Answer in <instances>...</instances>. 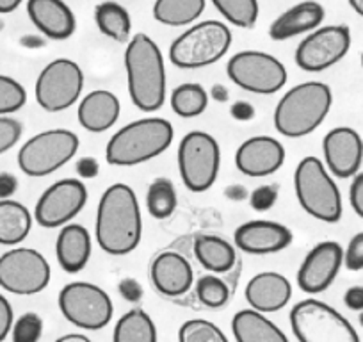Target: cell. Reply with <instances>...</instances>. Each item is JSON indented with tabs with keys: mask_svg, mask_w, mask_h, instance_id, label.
Wrapping results in <instances>:
<instances>
[{
	"mask_svg": "<svg viewBox=\"0 0 363 342\" xmlns=\"http://www.w3.org/2000/svg\"><path fill=\"white\" fill-rule=\"evenodd\" d=\"M96 243L106 253L121 257L139 246L143 219L138 197L127 184H113L102 194L95 223Z\"/></svg>",
	"mask_w": 363,
	"mask_h": 342,
	"instance_id": "1",
	"label": "cell"
},
{
	"mask_svg": "<svg viewBox=\"0 0 363 342\" xmlns=\"http://www.w3.org/2000/svg\"><path fill=\"white\" fill-rule=\"evenodd\" d=\"M128 95L143 113H155L166 102V66L159 45L148 34H134L125 50Z\"/></svg>",
	"mask_w": 363,
	"mask_h": 342,
	"instance_id": "2",
	"label": "cell"
},
{
	"mask_svg": "<svg viewBox=\"0 0 363 342\" xmlns=\"http://www.w3.org/2000/svg\"><path fill=\"white\" fill-rule=\"evenodd\" d=\"M333 104L330 86L319 80L303 82L285 93L274 109V127L285 138L308 136L326 120Z\"/></svg>",
	"mask_w": 363,
	"mask_h": 342,
	"instance_id": "3",
	"label": "cell"
},
{
	"mask_svg": "<svg viewBox=\"0 0 363 342\" xmlns=\"http://www.w3.org/2000/svg\"><path fill=\"white\" fill-rule=\"evenodd\" d=\"M173 136V125L164 118L132 121L109 139L106 159L113 166H138L166 152Z\"/></svg>",
	"mask_w": 363,
	"mask_h": 342,
	"instance_id": "4",
	"label": "cell"
},
{
	"mask_svg": "<svg viewBox=\"0 0 363 342\" xmlns=\"http://www.w3.org/2000/svg\"><path fill=\"white\" fill-rule=\"evenodd\" d=\"M294 189L306 214L324 223L342 218V197L324 164L317 157H305L294 173Z\"/></svg>",
	"mask_w": 363,
	"mask_h": 342,
	"instance_id": "5",
	"label": "cell"
},
{
	"mask_svg": "<svg viewBox=\"0 0 363 342\" xmlns=\"http://www.w3.org/2000/svg\"><path fill=\"white\" fill-rule=\"evenodd\" d=\"M232 47V33L218 20H207L189 27L169 47V61L177 68L198 70L225 57Z\"/></svg>",
	"mask_w": 363,
	"mask_h": 342,
	"instance_id": "6",
	"label": "cell"
},
{
	"mask_svg": "<svg viewBox=\"0 0 363 342\" xmlns=\"http://www.w3.org/2000/svg\"><path fill=\"white\" fill-rule=\"evenodd\" d=\"M291 328L299 342H358L354 326L326 303L303 299L291 310Z\"/></svg>",
	"mask_w": 363,
	"mask_h": 342,
	"instance_id": "7",
	"label": "cell"
},
{
	"mask_svg": "<svg viewBox=\"0 0 363 342\" xmlns=\"http://www.w3.org/2000/svg\"><path fill=\"white\" fill-rule=\"evenodd\" d=\"M178 170L184 186L193 193H205L218 180L221 150L218 141L203 131L182 138L178 145Z\"/></svg>",
	"mask_w": 363,
	"mask_h": 342,
	"instance_id": "8",
	"label": "cell"
},
{
	"mask_svg": "<svg viewBox=\"0 0 363 342\" xmlns=\"http://www.w3.org/2000/svg\"><path fill=\"white\" fill-rule=\"evenodd\" d=\"M79 150V136L66 128H52L33 136L18 152V166L26 175L47 177L73 159Z\"/></svg>",
	"mask_w": 363,
	"mask_h": 342,
	"instance_id": "9",
	"label": "cell"
},
{
	"mask_svg": "<svg viewBox=\"0 0 363 342\" xmlns=\"http://www.w3.org/2000/svg\"><path fill=\"white\" fill-rule=\"evenodd\" d=\"M62 316L80 330H102L111 323L114 307L102 287L89 282H72L59 292Z\"/></svg>",
	"mask_w": 363,
	"mask_h": 342,
	"instance_id": "10",
	"label": "cell"
},
{
	"mask_svg": "<svg viewBox=\"0 0 363 342\" xmlns=\"http://www.w3.org/2000/svg\"><path fill=\"white\" fill-rule=\"evenodd\" d=\"M226 73L239 88L257 95H272L287 82V70L281 61L258 50H244L232 55L226 65Z\"/></svg>",
	"mask_w": 363,
	"mask_h": 342,
	"instance_id": "11",
	"label": "cell"
},
{
	"mask_svg": "<svg viewBox=\"0 0 363 342\" xmlns=\"http://www.w3.org/2000/svg\"><path fill=\"white\" fill-rule=\"evenodd\" d=\"M84 88L82 68L72 59H54L36 80V102L48 113H61L79 102Z\"/></svg>",
	"mask_w": 363,
	"mask_h": 342,
	"instance_id": "12",
	"label": "cell"
},
{
	"mask_svg": "<svg viewBox=\"0 0 363 342\" xmlns=\"http://www.w3.org/2000/svg\"><path fill=\"white\" fill-rule=\"evenodd\" d=\"M50 264L33 248H13L0 257V287L11 294L33 296L50 284Z\"/></svg>",
	"mask_w": 363,
	"mask_h": 342,
	"instance_id": "13",
	"label": "cell"
},
{
	"mask_svg": "<svg viewBox=\"0 0 363 342\" xmlns=\"http://www.w3.org/2000/svg\"><path fill=\"white\" fill-rule=\"evenodd\" d=\"M351 47V31L347 26H324L308 33L298 45L296 65L310 73H319L337 65Z\"/></svg>",
	"mask_w": 363,
	"mask_h": 342,
	"instance_id": "14",
	"label": "cell"
},
{
	"mask_svg": "<svg viewBox=\"0 0 363 342\" xmlns=\"http://www.w3.org/2000/svg\"><path fill=\"white\" fill-rule=\"evenodd\" d=\"M86 202L87 189L80 180H59L40 197L34 207V219L43 228H59L72 221Z\"/></svg>",
	"mask_w": 363,
	"mask_h": 342,
	"instance_id": "15",
	"label": "cell"
},
{
	"mask_svg": "<svg viewBox=\"0 0 363 342\" xmlns=\"http://www.w3.org/2000/svg\"><path fill=\"white\" fill-rule=\"evenodd\" d=\"M344 264V250L335 241L313 246L298 271V287L306 294L324 292L337 278Z\"/></svg>",
	"mask_w": 363,
	"mask_h": 342,
	"instance_id": "16",
	"label": "cell"
},
{
	"mask_svg": "<svg viewBox=\"0 0 363 342\" xmlns=\"http://www.w3.org/2000/svg\"><path fill=\"white\" fill-rule=\"evenodd\" d=\"M323 152L328 170L338 179H349L362 166L363 141L354 128L337 127L324 136Z\"/></svg>",
	"mask_w": 363,
	"mask_h": 342,
	"instance_id": "17",
	"label": "cell"
},
{
	"mask_svg": "<svg viewBox=\"0 0 363 342\" xmlns=\"http://www.w3.org/2000/svg\"><path fill=\"white\" fill-rule=\"evenodd\" d=\"M285 162V148L278 139L255 136L237 148L235 166L247 177H267L277 173Z\"/></svg>",
	"mask_w": 363,
	"mask_h": 342,
	"instance_id": "18",
	"label": "cell"
},
{
	"mask_svg": "<svg viewBox=\"0 0 363 342\" xmlns=\"http://www.w3.org/2000/svg\"><path fill=\"white\" fill-rule=\"evenodd\" d=\"M233 243L244 253L271 255L285 250L292 243V232L281 223L255 219L235 230Z\"/></svg>",
	"mask_w": 363,
	"mask_h": 342,
	"instance_id": "19",
	"label": "cell"
},
{
	"mask_svg": "<svg viewBox=\"0 0 363 342\" xmlns=\"http://www.w3.org/2000/svg\"><path fill=\"white\" fill-rule=\"evenodd\" d=\"M27 15L48 40H68L77 29V20L65 0H27Z\"/></svg>",
	"mask_w": 363,
	"mask_h": 342,
	"instance_id": "20",
	"label": "cell"
},
{
	"mask_svg": "<svg viewBox=\"0 0 363 342\" xmlns=\"http://www.w3.org/2000/svg\"><path fill=\"white\" fill-rule=\"evenodd\" d=\"M152 282L160 294L178 298L193 287V267L189 260L177 251H164L152 263Z\"/></svg>",
	"mask_w": 363,
	"mask_h": 342,
	"instance_id": "21",
	"label": "cell"
},
{
	"mask_svg": "<svg viewBox=\"0 0 363 342\" xmlns=\"http://www.w3.org/2000/svg\"><path fill=\"white\" fill-rule=\"evenodd\" d=\"M246 302L258 312L271 314L284 309L292 298V285L284 275L277 271H264L247 282Z\"/></svg>",
	"mask_w": 363,
	"mask_h": 342,
	"instance_id": "22",
	"label": "cell"
},
{
	"mask_svg": "<svg viewBox=\"0 0 363 342\" xmlns=\"http://www.w3.org/2000/svg\"><path fill=\"white\" fill-rule=\"evenodd\" d=\"M324 16H326V11L323 4L315 0H305L281 13L269 27V36L274 41H285L299 34L312 33L317 27H320Z\"/></svg>",
	"mask_w": 363,
	"mask_h": 342,
	"instance_id": "23",
	"label": "cell"
},
{
	"mask_svg": "<svg viewBox=\"0 0 363 342\" xmlns=\"http://www.w3.org/2000/svg\"><path fill=\"white\" fill-rule=\"evenodd\" d=\"M121 113L120 100L107 89H96L82 99L77 118L87 132H106L118 121Z\"/></svg>",
	"mask_w": 363,
	"mask_h": 342,
	"instance_id": "24",
	"label": "cell"
},
{
	"mask_svg": "<svg viewBox=\"0 0 363 342\" xmlns=\"http://www.w3.org/2000/svg\"><path fill=\"white\" fill-rule=\"evenodd\" d=\"M55 255L62 271L75 275L86 267L91 257V236L82 225L66 223L57 236Z\"/></svg>",
	"mask_w": 363,
	"mask_h": 342,
	"instance_id": "25",
	"label": "cell"
},
{
	"mask_svg": "<svg viewBox=\"0 0 363 342\" xmlns=\"http://www.w3.org/2000/svg\"><path fill=\"white\" fill-rule=\"evenodd\" d=\"M232 331L239 342H287V335L255 309L239 310L232 319Z\"/></svg>",
	"mask_w": 363,
	"mask_h": 342,
	"instance_id": "26",
	"label": "cell"
},
{
	"mask_svg": "<svg viewBox=\"0 0 363 342\" xmlns=\"http://www.w3.org/2000/svg\"><path fill=\"white\" fill-rule=\"evenodd\" d=\"M194 257L211 273H228L237 263L235 248L218 236H198L194 239Z\"/></svg>",
	"mask_w": 363,
	"mask_h": 342,
	"instance_id": "27",
	"label": "cell"
},
{
	"mask_svg": "<svg viewBox=\"0 0 363 342\" xmlns=\"http://www.w3.org/2000/svg\"><path fill=\"white\" fill-rule=\"evenodd\" d=\"M33 226V216L29 209L20 202L0 200V244L15 246L27 239Z\"/></svg>",
	"mask_w": 363,
	"mask_h": 342,
	"instance_id": "28",
	"label": "cell"
},
{
	"mask_svg": "<svg viewBox=\"0 0 363 342\" xmlns=\"http://www.w3.org/2000/svg\"><path fill=\"white\" fill-rule=\"evenodd\" d=\"M205 6L207 0H155L153 18L167 27H184L196 22Z\"/></svg>",
	"mask_w": 363,
	"mask_h": 342,
	"instance_id": "29",
	"label": "cell"
},
{
	"mask_svg": "<svg viewBox=\"0 0 363 342\" xmlns=\"http://www.w3.org/2000/svg\"><path fill=\"white\" fill-rule=\"evenodd\" d=\"M95 22L100 33L118 43H127L130 38L132 20L127 9L118 2L106 0L95 8Z\"/></svg>",
	"mask_w": 363,
	"mask_h": 342,
	"instance_id": "30",
	"label": "cell"
},
{
	"mask_svg": "<svg viewBox=\"0 0 363 342\" xmlns=\"http://www.w3.org/2000/svg\"><path fill=\"white\" fill-rule=\"evenodd\" d=\"M114 342H153L157 341V328L152 317L143 309L128 310L114 326Z\"/></svg>",
	"mask_w": 363,
	"mask_h": 342,
	"instance_id": "31",
	"label": "cell"
},
{
	"mask_svg": "<svg viewBox=\"0 0 363 342\" xmlns=\"http://www.w3.org/2000/svg\"><path fill=\"white\" fill-rule=\"evenodd\" d=\"M208 106V93L201 84L187 82L180 84L178 88L171 93V109L174 114L182 118H194L200 116L207 111Z\"/></svg>",
	"mask_w": 363,
	"mask_h": 342,
	"instance_id": "32",
	"label": "cell"
},
{
	"mask_svg": "<svg viewBox=\"0 0 363 342\" xmlns=\"http://www.w3.org/2000/svg\"><path fill=\"white\" fill-rule=\"evenodd\" d=\"M178 204L177 189L167 179H157L150 184L146 193V207L155 219H166L174 212Z\"/></svg>",
	"mask_w": 363,
	"mask_h": 342,
	"instance_id": "33",
	"label": "cell"
},
{
	"mask_svg": "<svg viewBox=\"0 0 363 342\" xmlns=\"http://www.w3.org/2000/svg\"><path fill=\"white\" fill-rule=\"evenodd\" d=\"M225 20L240 29H253L258 20L257 0H211Z\"/></svg>",
	"mask_w": 363,
	"mask_h": 342,
	"instance_id": "34",
	"label": "cell"
},
{
	"mask_svg": "<svg viewBox=\"0 0 363 342\" xmlns=\"http://www.w3.org/2000/svg\"><path fill=\"white\" fill-rule=\"evenodd\" d=\"M196 296L201 305L208 307V309H219V307L226 305V302L230 299V289L226 282L216 273L203 275L196 282Z\"/></svg>",
	"mask_w": 363,
	"mask_h": 342,
	"instance_id": "35",
	"label": "cell"
},
{
	"mask_svg": "<svg viewBox=\"0 0 363 342\" xmlns=\"http://www.w3.org/2000/svg\"><path fill=\"white\" fill-rule=\"evenodd\" d=\"M178 338L182 342H226V335L219 326L205 319H191L180 326Z\"/></svg>",
	"mask_w": 363,
	"mask_h": 342,
	"instance_id": "36",
	"label": "cell"
},
{
	"mask_svg": "<svg viewBox=\"0 0 363 342\" xmlns=\"http://www.w3.org/2000/svg\"><path fill=\"white\" fill-rule=\"evenodd\" d=\"M27 102V92L18 80L0 75V116L16 113Z\"/></svg>",
	"mask_w": 363,
	"mask_h": 342,
	"instance_id": "37",
	"label": "cell"
},
{
	"mask_svg": "<svg viewBox=\"0 0 363 342\" xmlns=\"http://www.w3.org/2000/svg\"><path fill=\"white\" fill-rule=\"evenodd\" d=\"M13 341L15 342H36L41 338L43 333V321L38 314L27 312L22 317H18L11 328Z\"/></svg>",
	"mask_w": 363,
	"mask_h": 342,
	"instance_id": "38",
	"label": "cell"
},
{
	"mask_svg": "<svg viewBox=\"0 0 363 342\" xmlns=\"http://www.w3.org/2000/svg\"><path fill=\"white\" fill-rule=\"evenodd\" d=\"M22 138V123L15 118L0 116V155L11 150Z\"/></svg>",
	"mask_w": 363,
	"mask_h": 342,
	"instance_id": "39",
	"label": "cell"
},
{
	"mask_svg": "<svg viewBox=\"0 0 363 342\" xmlns=\"http://www.w3.org/2000/svg\"><path fill=\"white\" fill-rule=\"evenodd\" d=\"M278 200V186H260L250 194V205L258 212H265L272 209Z\"/></svg>",
	"mask_w": 363,
	"mask_h": 342,
	"instance_id": "40",
	"label": "cell"
},
{
	"mask_svg": "<svg viewBox=\"0 0 363 342\" xmlns=\"http://www.w3.org/2000/svg\"><path fill=\"white\" fill-rule=\"evenodd\" d=\"M344 264L349 271L363 270V232L356 233L344 251Z\"/></svg>",
	"mask_w": 363,
	"mask_h": 342,
	"instance_id": "41",
	"label": "cell"
},
{
	"mask_svg": "<svg viewBox=\"0 0 363 342\" xmlns=\"http://www.w3.org/2000/svg\"><path fill=\"white\" fill-rule=\"evenodd\" d=\"M349 202H351L352 211L363 221V173H356L352 179L351 187H349Z\"/></svg>",
	"mask_w": 363,
	"mask_h": 342,
	"instance_id": "42",
	"label": "cell"
},
{
	"mask_svg": "<svg viewBox=\"0 0 363 342\" xmlns=\"http://www.w3.org/2000/svg\"><path fill=\"white\" fill-rule=\"evenodd\" d=\"M13 328V307L8 298L0 294V342L6 341Z\"/></svg>",
	"mask_w": 363,
	"mask_h": 342,
	"instance_id": "43",
	"label": "cell"
},
{
	"mask_svg": "<svg viewBox=\"0 0 363 342\" xmlns=\"http://www.w3.org/2000/svg\"><path fill=\"white\" fill-rule=\"evenodd\" d=\"M118 289H120V294L130 303H138L143 298L141 284L138 280H134V278H123L120 282V285H118Z\"/></svg>",
	"mask_w": 363,
	"mask_h": 342,
	"instance_id": "44",
	"label": "cell"
},
{
	"mask_svg": "<svg viewBox=\"0 0 363 342\" xmlns=\"http://www.w3.org/2000/svg\"><path fill=\"white\" fill-rule=\"evenodd\" d=\"M77 173H79V177H82V179H95L96 175H99V162H96V159H93V157H82V159L77 160Z\"/></svg>",
	"mask_w": 363,
	"mask_h": 342,
	"instance_id": "45",
	"label": "cell"
},
{
	"mask_svg": "<svg viewBox=\"0 0 363 342\" xmlns=\"http://www.w3.org/2000/svg\"><path fill=\"white\" fill-rule=\"evenodd\" d=\"M18 189V179L13 173H0V200H8Z\"/></svg>",
	"mask_w": 363,
	"mask_h": 342,
	"instance_id": "46",
	"label": "cell"
},
{
	"mask_svg": "<svg viewBox=\"0 0 363 342\" xmlns=\"http://www.w3.org/2000/svg\"><path fill=\"white\" fill-rule=\"evenodd\" d=\"M345 307L351 310H363V287L362 285H356V287H351L345 291L344 294Z\"/></svg>",
	"mask_w": 363,
	"mask_h": 342,
	"instance_id": "47",
	"label": "cell"
},
{
	"mask_svg": "<svg viewBox=\"0 0 363 342\" xmlns=\"http://www.w3.org/2000/svg\"><path fill=\"white\" fill-rule=\"evenodd\" d=\"M230 114L239 121H250L255 116V107L250 102H235L230 107Z\"/></svg>",
	"mask_w": 363,
	"mask_h": 342,
	"instance_id": "48",
	"label": "cell"
},
{
	"mask_svg": "<svg viewBox=\"0 0 363 342\" xmlns=\"http://www.w3.org/2000/svg\"><path fill=\"white\" fill-rule=\"evenodd\" d=\"M247 189L244 186H228L225 189V197L228 198V200H232V202H242V200H246L247 198Z\"/></svg>",
	"mask_w": 363,
	"mask_h": 342,
	"instance_id": "49",
	"label": "cell"
},
{
	"mask_svg": "<svg viewBox=\"0 0 363 342\" xmlns=\"http://www.w3.org/2000/svg\"><path fill=\"white\" fill-rule=\"evenodd\" d=\"M228 89L223 86V84H216V86H212L211 89V99L214 100V102H226L228 100Z\"/></svg>",
	"mask_w": 363,
	"mask_h": 342,
	"instance_id": "50",
	"label": "cell"
},
{
	"mask_svg": "<svg viewBox=\"0 0 363 342\" xmlns=\"http://www.w3.org/2000/svg\"><path fill=\"white\" fill-rule=\"evenodd\" d=\"M23 0H0V15H8L13 13L15 9H18V6L22 4Z\"/></svg>",
	"mask_w": 363,
	"mask_h": 342,
	"instance_id": "51",
	"label": "cell"
},
{
	"mask_svg": "<svg viewBox=\"0 0 363 342\" xmlns=\"http://www.w3.org/2000/svg\"><path fill=\"white\" fill-rule=\"evenodd\" d=\"M59 341L61 342H87L89 338L82 333H68V335H65V337L59 338Z\"/></svg>",
	"mask_w": 363,
	"mask_h": 342,
	"instance_id": "52",
	"label": "cell"
},
{
	"mask_svg": "<svg viewBox=\"0 0 363 342\" xmlns=\"http://www.w3.org/2000/svg\"><path fill=\"white\" fill-rule=\"evenodd\" d=\"M347 2L359 16H363V0H347Z\"/></svg>",
	"mask_w": 363,
	"mask_h": 342,
	"instance_id": "53",
	"label": "cell"
},
{
	"mask_svg": "<svg viewBox=\"0 0 363 342\" xmlns=\"http://www.w3.org/2000/svg\"><path fill=\"white\" fill-rule=\"evenodd\" d=\"M359 324L363 326V310H362V314H359Z\"/></svg>",
	"mask_w": 363,
	"mask_h": 342,
	"instance_id": "54",
	"label": "cell"
},
{
	"mask_svg": "<svg viewBox=\"0 0 363 342\" xmlns=\"http://www.w3.org/2000/svg\"><path fill=\"white\" fill-rule=\"evenodd\" d=\"M362 68H363V52H362Z\"/></svg>",
	"mask_w": 363,
	"mask_h": 342,
	"instance_id": "55",
	"label": "cell"
}]
</instances>
